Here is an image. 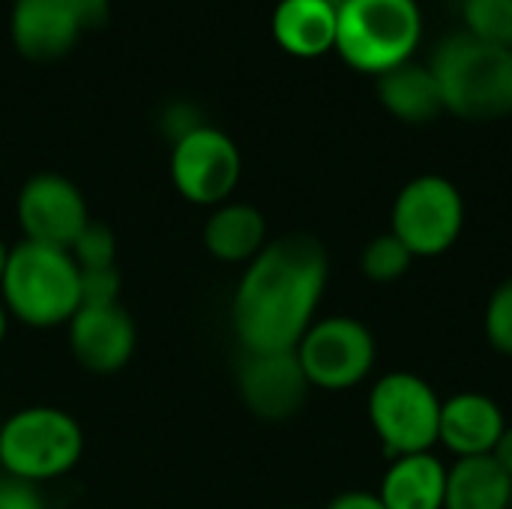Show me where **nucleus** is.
Wrapping results in <instances>:
<instances>
[{
    "instance_id": "obj_6",
    "label": "nucleus",
    "mask_w": 512,
    "mask_h": 509,
    "mask_svg": "<svg viewBox=\"0 0 512 509\" xmlns=\"http://www.w3.org/2000/svg\"><path fill=\"white\" fill-rule=\"evenodd\" d=\"M444 399L414 372L381 375L369 390V423L390 459L432 453L438 444Z\"/></svg>"
},
{
    "instance_id": "obj_15",
    "label": "nucleus",
    "mask_w": 512,
    "mask_h": 509,
    "mask_svg": "<svg viewBox=\"0 0 512 509\" xmlns=\"http://www.w3.org/2000/svg\"><path fill=\"white\" fill-rule=\"evenodd\" d=\"M201 243L213 261L243 270L270 243L267 216L255 204L231 198L207 213Z\"/></svg>"
},
{
    "instance_id": "obj_27",
    "label": "nucleus",
    "mask_w": 512,
    "mask_h": 509,
    "mask_svg": "<svg viewBox=\"0 0 512 509\" xmlns=\"http://www.w3.org/2000/svg\"><path fill=\"white\" fill-rule=\"evenodd\" d=\"M492 459L507 471V477L512 480V426L504 429V435H501V441H498V447H495Z\"/></svg>"
},
{
    "instance_id": "obj_2",
    "label": "nucleus",
    "mask_w": 512,
    "mask_h": 509,
    "mask_svg": "<svg viewBox=\"0 0 512 509\" xmlns=\"http://www.w3.org/2000/svg\"><path fill=\"white\" fill-rule=\"evenodd\" d=\"M9 321L27 330H57L81 309V270L69 249L18 240L0 282Z\"/></svg>"
},
{
    "instance_id": "obj_11",
    "label": "nucleus",
    "mask_w": 512,
    "mask_h": 509,
    "mask_svg": "<svg viewBox=\"0 0 512 509\" xmlns=\"http://www.w3.org/2000/svg\"><path fill=\"white\" fill-rule=\"evenodd\" d=\"M309 381L294 351L243 354L237 360V393L246 411L267 423L291 420L309 396Z\"/></svg>"
},
{
    "instance_id": "obj_7",
    "label": "nucleus",
    "mask_w": 512,
    "mask_h": 509,
    "mask_svg": "<svg viewBox=\"0 0 512 509\" xmlns=\"http://www.w3.org/2000/svg\"><path fill=\"white\" fill-rule=\"evenodd\" d=\"M312 390L348 393L360 387L378 360L372 330L354 315H318L294 348Z\"/></svg>"
},
{
    "instance_id": "obj_19",
    "label": "nucleus",
    "mask_w": 512,
    "mask_h": 509,
    "mask_svg": "<svg viewBox=\"0 0 512 509\" xmlns=\"http://www.w3.org/2000/svg\"><path fill=\"white\" fill-rule=\"evenodd\" d=\"M512 480L492 456L456 459L447 468L444 509H510Z\"/></svg>"
},
{
    "instance_id": "obj_28",
    "label": "nucleus",
    "mask_w": 512,
    "mask_h": 509,
    "mask_svg": "<svg viewBox=\"0 0 512 509\" xmlns=\"http://www.w3.org/2000/svg\"><path fill=\"white\" fill-rule=\"evenodd\" d=\"M9 249H12V246H9V243H6V240L0 237V282H3V273H6V264H9Z\"/></svg>"
},
{
    "instance_id": "obj_5",
    "label": "nucleus",
    "mask_w": 512,
    "mask_h": 509,
    "mask_svg": "<svg viewBox=\"0 0 512 509\" xmlns=\"http://www.w3.org/2000/svg\"><path fill=\"white\" fill-rule=\"evenodd\" d=\"M423 39L417 0H342L336 12V51L366 75L408 63Z\"/></svg>"
},
{
    "instance_id": "obj_10",
    "label": "nucleus",
    "mask_w": 512,
    "mask_h": 509,
    "mask_svg": "<svg viewBox=\"0 0 512 509\" xmlns=\"http://www.w3.org/2000/svg\"><path fill=\"white\" fill-rule=\"evenodd\" d=\"M90 207L78 183L57 171L27 177L15 195V222L21 240L69 249L90 222Z\"/></svg>"
},
{
    "instance_id": "obj_18",
    "label": "nucleus",
    "mask_w": 512,
    "mask_h": 509,
    "mask_svg": "<svg viewBox=\"0 0 512 509\" xmlns=\"http://www.w3.org/2000/svg\"><path fill=\"white\" fill-rule=\"evenodd\" d=\"M378 99L402 123H429L444 114L441 87L432 69L411 60L378 78Z\"/></svg>"
},
{
    "instance_id": "obj_26",
    "label": "nucleus",
    "mask_w": 512,
    "mask_h": 509,
    "mask_svg": "<svg viewBox=\"0 0 512 509\" xmlns=\"http://www.w3.org/2000/svg\"><path fill=\"white\" fill-rule=\"evenodd\" d=\"M324 509H387L375 492H342Z\"/></svg>"
},
{
    "instance_id": "obj_1",
    "label": "nucleus",
    "mask_w": 512,
    "mask_h": 509,
    "mask_svg": "<svg viewBox=\"0 0 512 509\" xmlns=\"http://www.w3.org/2000/svg\"><path fill=\"white\" fill-rule=\"evenodd\" d=\"M330 282V255L312 234L273 237L243 270L231 294V333L243 354L294 351L318 321Z\"/></svg>"
},
{
    "instance_id": "obj_32",
    "label": "nucleus",
    "mask_w": 512,
    "mask_h": 509,
    "mask_svg": "<svg viewBox=\"0 0 512 509\" xmlns=\"http://www.w3.org/2000/svg\"><path fill=\"white\" fill-rule=\"evenodd\" d=\"M291 509H297V507H291Z\"/></svg>"
},
{
    "instance_id": "obj_12",
    "label": "nucleus",
    "mask_w": 512,
    "mask_h": 509,
    "mask_svg": "<svg viewBox=\"0 0 512 509\" xmlns=\"http://www.w3.org/2000/svg\"><path fill=\"white\" fill-rule=\"evenodd\" d=\"M66 348L90 375L123 372L138 348V327L123 303L81 306L66 324Z\"/></svg>"
},
{
    "instance_id": "obj_8",
    "label": "nucleus",
    "mask_w": 512,
    "mask_h": 509,
    "mask_svg": "<svg viewBox=\"0 0 512 509\" xmlns=\"http://www.w3.org/2000/svg\"><path fill=\"white\" fill-rule=\"evenodd\" d=\"M465 231V198L459 186L441 174L408 180L390 213V234L399 237L414 258H438L450 252Z\"/></svg>"
},
{
    "instance_id": "obj_21",
    "label": "nucleus",
    "mask_w": 512,
    "mask_h": 509,
    "mask_svg": "<svg viewBox=\"0 0 512 509\" xmlns=\"http://www.w3.org/2000/svg\"><path fill=\"white\" fill-rule=\"evenodd\" d=\"M414 264V255L408 252V246L393 237L390 231L387 234H378L372 237L366 246H363V255H360V270L369 282H396L402 279Z\"/></svg>"
},
{
    "instance_id": "obj_24",
    "label": "nucleus",
    "mask_w": 512,
    "mask_h": 509,
    "mask_svg": "<svg viewBox=\"0 0 512 509\" xmlns=\"http://www.w3.org/2000/svg\"><path fill=\"white\" fill-rule=\"evenodd\" d=\"M123 291L120 267L81 270V306H117Z\"/></svg>"
},
{
    "instance_id": "obj_29",
    "label": "nucleus",
    "mask_w": 512,
    "mask_h": 509,
    "mask_svg": "<svg viewBox=\"0 0 512 509\" xmlns=\"http://www.w3.org/2000/svg\"><path fill=\"white\" fill-rule=\"evenodd\" d=\"M9 324H12V321H9V312H6V306L0 303V345L6 342V333H9Z\"/></svg>"
},
{
    "instance_id": "obj_16",
    "label": "nucleus",
    "mask_w": 512,
    "mask_h": 509,
    "mask_svg": "<svg viewBox=\"0 0 512 509\" xmlns=\"http://www.w3.org/2000/svg\"><path fill=\"white\" fill-rule=\"evenodd\" d=\"M342 0H279L273 39L294 57H321L336 48V12Z\"/></svg>"
},
{
    "instance_id": "obj_30",
    "label": "nucleus",
    "mask_w": 512,
    "mask_h": 509,
    "mask_svg": "<svg viewBox=\"0 0 512 509\" xmlns=\"http://www.w3.org/2000/svg\"><path fill=\"white\" fill-rule=\"evenodd\" d=\"M0 429H3V417H0Z\"/></svg>"
},
{
    "instance_id": "obj_9",
    "label": "nucleus",
    "mask_w": 512,
    "mask_h": 509,
    "mask_svg": "<svg viewBox=\"0 0 512 509\" xmlns=\"http://www.w3.org/2000/svg\"><path fill=\"white\" fill-rule=\"evenodd\" d=\"M168 174L183 201L213 210L237 192L243 156L228 132L201 123L171 144Z\"/></svg>"
},
{
    "instance_id": "obj_13",
    "label": "nucleus",
    "mask_w": 512,
    "mask_h": 509,
    "mask_svg": "<svg viewBox=\"0 0 512 509\" xmlns=\"http://www.w3.org/2000/svg\"><path fill=\"white\" fill-rule=\"evenodd\" d=\"M87 21L78 0H15L9 15V36L21 57L51 63L72 51Z\"/></svg>"
},
{
    "instance_id": "obj_23",
    "label": "nucleus",
    "mask_w": 512,
    "mask_h": 509,
    "mask_svg": "<svg viewBox=\"0 0 512 509\" xmlns=\"http://www.w3.org/2000/svg\"><path fill=\"white\" fill-rule=\"evenodd\" d=\"M483 333L498 354L512 357V279L492 291L483 315Z\"/></svg>"
},
{
    "instance_id": "obj_20",
    "label": "nucleus",
    "mask_w": 512,
    "mask_h": 509,
    "mask_svg": "<svg viewBox=\"0 0 512 509\" xmlns=\"http://www.w3.org/2000/svg\"><path fill=\"white\" fill-rule=\"evenodd\" d=\"M465 33L512 51V0H462Z\"/></svg>"
},
{
    "instance_id": "obj_31",
    "label": "nucleus",
    "mask_w": 512,
    "mask_h": 509,
    "mask_svg": "<svg viewBox=\"0 0 512 509\" xmlns=\"http://www.w3.org/2000/svg\"><path fill=\"white\" fill-rule=\"evenodd\" d=\"M510 509H512V498H510Z\"/></svg>"
},
{
    "instance_id": "obj_4",
    "label": "nucleus",
    "mask_w": 512,
    "mask_h": 509,
    "mask_svg": "<svg viewBox=\"0 0 512 509\" xmlns=\"http://www.w3.org/2000/svg\"><path fill=\"white\" fill-rule=\"evenodd\" d=\"M84 429L72 411L57 405H27L3 417L0 477L51 486L69 477L84 459Z\"/></svg>"
},
{
    "instance_id": "obj_17",
    "label": "nucleus",
    "mask_w": 512,
    "mask_h": 509,
    "mask_svg": "<svg viewBox=\"0 0 512 509\" xmlns=\"http://www.w3.org/2000/svg\"><path fill=\"white\" fill-rule=\"evenodd\" d=\"M375 495L387 509H444L447 465L435 453L399 456L384 471Z\"/></svg>"
},
{
    "instance_id": "obj_3",
    "label": "nucleus",
    "mask_w": 512,
    "mask_h": 509,
    "mask_svg": "<svg viewBox=\"0 0 512 509\" xmlns=\"http://www.w3.org/2000/svg\"><path fill=\"white\" fill-rule=\"evenodd\" d=\"M429 69L441 87L444 111L474 123L512 114V51L507 48L459 30L435 48Z\"/></svg>"
},
{
    "instance_id": "obj_25",
    "label": "nucleus",
    "mask_w": 512,
    "mask_h": 509,
    "mask_svg": "<svg viewBox=\"0 0 512 509\" xmlns=\"http://www.w3.org/2000/svg\"><path fill=\"white\" fill-rule=\"evenodd\" d=\"M0 509H48L42 489L0 477Z\"/></svg>"
},
{
    "instance_id": "obj_14",
    "label": "nucleus",
    "mask_w": 512,
    "mask_h": 509,
    "mask_svg": "<svg viewBox=\"0 0 512 509\" xmlns=\"http://www.w3.org/2000/svg\"><path fill=\"white\" fill-rule=\"evenodd\" d=\"M507 426L510 423L492 396L465 390L444 399L438 444H444V450L456 459L492 456Z\"/></svg>"
},
{
    "instance_id": "obj_22",
    "label": "nucleus",
    "mask_w": 512,
    "mask_h": 509,
    "mask_svg": "<svg viewBox=\"0 0 512 509\" xmlns=\"http://www.w3.org/2000/svg\"><path fill=\"white\" fill-rule=\"evenodd\" d=\"M69 255L75 258L78 270H99V267H117V234L99 222L90 219L84 231L69 246Z\"/></svg>"
}]
</instances>
